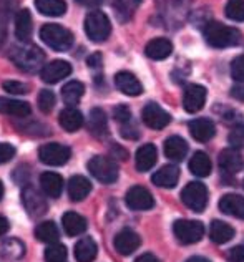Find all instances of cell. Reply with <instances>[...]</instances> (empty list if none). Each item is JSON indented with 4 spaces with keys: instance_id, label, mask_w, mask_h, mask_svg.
Wrapping results in <instances>:
<instances>
[{
    "instance_id": "cell-6",
    "label": "cell",
    "mask_w": 244,
    "mask_h": 262,
    "mask_svg": "<svg viewBox=\"0 0 244 262\" xmlns=\"http://www.w3.org/2000/svg\"><path fill=\"white\" fill-rule=\"evenodd\" d=\"M173 232L181 244H196L205 236V226L199 221L179 219L173 224Z\"/></svg>"
},
{
    "instance_id": "cell-24",
    "label": "cell",
    "mask_w": 244,
    "mask_h": 262,
    "mask_svg": "<svg viewBox=\"0 0 244 262\" xmlns=\"http://www.w3.org/2000/svg\"><path fill=\"white\" fill-rule=\"evenodd\" d=\"M90 192H92V183L85 176H72L68 181V196L72 201L80 203Z\"/></svg>"
},
{
    "instance_id": "cell-17",
    "label": "cell",
    "mask_w": 244,
    "mask_h": 262,
    "mask_svg": "<svg viewBox=\"0 0 244 262\" xmlns=\"http://www.w3.org/2000/svg\"><path fill=\"white\" fill-rule=\"evenodd\" d=\"M156 161H158V151H156L155 144L146 143L141 148H138L136 156H135V164H136V169L139 173L150 171L156 164Z\"/></svg>"
},
{
    "instance_id": "cell-45",
    "label": "cell",
    "mask_w": 244,
    "mask_h": 262,
    "mask_svg": "<svg viewBox=\"0 0 244 262\" xmlns=\"http://www.w3.org/2000/svg\"><path fill=\"white\" fill-rule=\"evenodd\" d=\"M15 156V148L9 143H0V164L9 163Z\"/></svg>"
},
{
    "instance_id": "cell-53",
    "label": "cell",
    "mask_w": 244,
    "mask_h": 262,
    "mask_svg": "<svg viewBox=\"0 0 244 262\" xmlns=\"http://www.w3.org/2000/svg\"><path fill=\"white\" fill-rule=\"evenodd\" d=\"M186 262H209L206 257H201V256H194V257H190Z\"/></svg>"
},
{
    "instance_id": "cell-25",
    "label": "cell",
    "mask_w": 244,
    "mask_h": 262,
    "mask_svg": "<svg viewBox=\"0 0 244 262\" xmlns=\"http://www.w3.org/2000/svg\"><path fill=\"white\" fill-rule=\"evenodd\" d=\"M87 128L95 138H105L108 135V121H107V115H105L103 110L93 108L92 112H90Z\"/></svg>"
},
{
    "instance_id": "cell-18",
    "label": "cell",
    "mask_w": 244,
    "mask_h": 262,
    "mask_svg": "<svg viewBox=\"0 0 244 262\" xmlns=\"http://www.w3.org/2000/svg\"><path fill=\"white\" fill-rule=\"evenodd\" d=\"M115 85L121 93L128 96H138L143 93V86L139 80L130 72H118L115 75Z\"/></svg>"
},
{
    "instance_id": "cell-35",
    "label": "cell",
    "mask_w": 244,
    "mask_h": 262,
    "mask_svg": "<svg viewBox=\"0 0 244 262\" xmlns=\"http://www.w3.org/2000/svg\"><path fill=\"white\" fill-rule=\"evenodd\" d=\"M35 9L42 15L47 17H62L67 12L65 0H35Z\"/></svg>"
},
{
    "instance_id": "cell-14",
    "label": "cell",
    "mask_w": 244,
    "mask_h": 262,
    "mask_svg": "<svg viewBox=\"0 0 244 262\" xmlns=\"http://www.w3.org/2000/svg\"><path fill=\"white\" fill-rule=\"evenodd\" d=\"M141 244V237L131 229H121L113 239V246L121 256H131Z\"/></svg>"
},
{
    "instance_id": "cell-21",
    "label": "cell",
    "mask_w": 244,
    "mask_h": 262,
    "mask_svg": "<svg viewBox=\"0 0 244 262\" xmlns=\"http://www.w3.org/2000/svg\"><path fill=\"white\" fill-rule=\"evenodd\" d=\"M40 188L48 198H60L62 191H64V178L52 171H47V173L40 174Z\"/></svg>"
},
{
    "instance_id": "cell-12",
    "label": "cell",
    "mask_w": 244,
    "mask_h": 262,
    "mask_svg": "<svg viewBox=\"0 0 244 262\" xmlns=\"http://www.w3.org/2000/svg\"><path fill=\"white\" fill-rule=\"evenodd\" d=\"M206 96L208 92L205 86L201 85H188L185 90V95H183V106L188 113H198L199 110H203L205 103H206Z\"/></svg>"
},
{
    "instance_id": "cell-50",
    "label": "cell",
    "mask_w": 244,
    "mask_h": 262,
    "mask_svg": "<svg viewBox=\"0 0 244 262\" xmlns=\"http://www.w3.org/2000/svg\"><path fill=\"white\" fill-rule=\"evenodd\" d=\"M135 262H159V259L156 256H153V254L146 252V254H141L139 257H136Z\"/></svg>"
},
{
    "instance_id": "cell-34",
    "label": "cell",
    "mask_w": 244,
    "mask_h": 262,
    "mask_svg": "<svg viewBox=\"0 0 244 262\" xmlns=\"http://www.w3.org/2000/svg\"><path fill=\"white\" fill-rule=\"evenodd\" d=\"M35 236H37L40 243L55 244V243H58V239H60V231L53 221H44V223H40L35 227Z\"/></svg>"
},
{
    "instance_id": "cell-43",
    "label": "cell",
    "mask_w": 244,
    "mask_h": 262,
    "mask_svg": "<svg viewBox=\"0 0 244 262\" xmlns=\"http://www.w3.org/2000/svg\"><path fill=\"white\" fill-rule=\"evenodd\" d=\"M231 75L236 81H244V55L236 57L231 63Z\"/></svg>"
},
{
    "instance_id": "cell-48",
    "label": "cell",
    "mask_w": 244,
    "mask_h": 262,
    "mask_svg": "<svg viewBox=\"0 0 244 262\" xmlns=\"http://www.w3.org/2000/svg\"><path fill=\"white\" fill-rule=\"evenodd\" d=\"M231 96L234 100H238V101H244V86L242 85L233 86L231 88Z\"/></svg>"
},
{
    "instance_id": "cell-46",
    "label": "cell",
    "mask_w": 244,
    "mask_h": 262,
    "mask_svg": "<svg viewBox=\"0 0 244 262\" xmlns=\"http://www.w3.org/2000/svg\"><path fill=\"white\" fill-rule=\"evenodd\" d=\"M228 262H244V246H236L229 249Z\"/></svg>"
},
{
    "instance_id": "cell-4",
    "label": "cell",
    "mask_w": 244,
    "mask_h": 262,
    "mask_svg": "<svg viewBox=\"0 0 244 262\" xmlns=\"http://www.w3.org/2000/svg\"><path fill=\"white\" fill-rule=\"evenodd\" d=\"M85 33L95 43L105 42L111 33V22L107 17V13H103L100 10L90 12L85 17Z\"/></svg>"
},
{
    "instance_id": "cell-31",
    "label": "cell",
    "mask_w": 244,
    "mask_h": 262,
    "mask_svg": "<svg viewBox=\"0 0 244 262\" xmlns=\"http://www.w3.org/2000/svg\"><path fill=\"white\" fill-rule=\"evenodd\" d=\"M209 237L216 244H226L234 237V227L222 221H213L209 226Z\"/></svg>"
},
{
    "instance_id": "cell-9",
    "label": "cell",
    "mask_w": 244,
    "mask_h": 262,
    "mask_svg": "<svg viewBox=\"0 0 244 262\" xmlns=\"http://www.w3.org/2000/svg\"><path fill=\"white\" fill-rule=\"evenodd\" d=\"M22 203L27 212H29V216L32 217H42L48 209L47 199L44 198V194L30 184H27L22 191Z\"/></svg>"
},
{
    "instance_id": "cell-29",
    "label": "cell",
    "mask_w": 244,
    "mask_h": 262,
    "mask_svg": "<svg viewBox=\"0 0 244 262\" xmlns=\"http://www.w3.org/2000/svg\"><path fill=\"white\" fill-rule=\"evenodd\" d=\"M58 123L68 133H75L76 129H80L83 126V115L76 108L68 106L58 115Z\"/></svg>"
},
{
    "instance_id": "cell-11",
    "label": "cell",
    "mask_w": 244,
    "mask_h": 262,
    "mask_svg": "<svg viewBox=\"0 0 244 262\" xmlns=\"http://www.w3.org/2000/svg\"><path fill=\"white\" fill-rule=\"evenodd\" d=\"M141 120L151 129H163L170 125L171 116L156 103H148V105H145L141 112Z\"/></svg>"
},
{
    "instance_id": "cell-36",
    "label": "cell",
    "mask_w": 244,
    "mask_h": 262,
    "mask_svg": "<svg viewBox=\"0 0 244 262\" xmlns=\"http://www.w3.org/2000/svg\"><path fill=\"white\" fill-rule=\"evenodd\" d=\"M83 93H85V86H83L82 81H68L67 85L62 88V98H64L65 105L68 106H75L76 103L82 100Z\"/></svg>"
},
{
    "instance_id": "cell-27",
    "label": "cell",
    "mask_w": 244,
    "mask_h": 262,
    "mask_svg": "<svg viewBox=\"0 0 244 262\" xmlns=\"http://www.w3.org/2000/svg\"><path fill=\"white\" fill-rule=\"evenodd\" d=\"M0 113L17 116V118H25V116H29L32 113V108L27 101L4 98V96H0Z\"/></svg>"
},
{
    "instance_id": "cell-39",
    "label": "cell",
    "mask_w": 244,
    "mask_h": 262,
    "mask_svg": "<svg viewBox=\"0 0 244 262\" xmlns=\"http://www.w3.org/2000/svg\"><path fill=\"white\" fill-rule=\"evenodd\" d=\"M226 17L234 22H244V0H228Z\"/></svg>"
},
{
    "instance_id": "cell-40",
    "label": "cell",
    "mask_w": 244,
    "mask_h": 262,
    "mask_svg": "<svg viewBox=\"0 0 244 262\" xmlns=\"http://www.w3.org/2000/svg\"><path fill=\"white\" fill-rule=\"evenodd\" d=\"M37 105L42 113H50L53 106H55V95L50 90H40L38 98H37Z\"/></svg>"
},
{
    "instance_id": "cell-1",
    "label": "cell",
    "mask_w": 244,
    "mask_h": 262,
    "mask_svg": "<svg viewBox=\"0 0 244 262\" xmlns=\"http://www.w3.org/2000/svg\"><path fill=\"white\" fill-rule=\"evenodd\" d=\"M9 57L20 70L29 72V73L38 72L45 67V53L35 45L22 43V45L12 47V50L9 52Z\"/></svg>"
},
{
    "instance_id": "cell-32",
    "label": "cell",
    "mask_w": 244,
    "mask_h": 262,
    "mask_svg": "<svg viewBox=\"0 0 244 262\" xmlns=\"http://www.w3.org/2000/svg\"><path fill=\"white\" fill-rule=\"evenodd\" d=\"M190 171L198 178H206L211 174V169H213V164H211V160H209V156L203 151H196V153L193 155V158L190 160Z\"/></svg>"
},
{
    "instance_id": "cell-51",
    "label": "cell",
    "mask_w": 244,
    "mask_h": 262,
    "mask_svg": "<svg viewBox=\"0 0 244 262\" xmlns=\"http://www.w3.org/2000/svg\"><path fill=\"white\" fill-rule=\"evenodd\" d=\"M76 2L85 7H96V5H100L103 0H76Z\"/></svg>"
},
{
    "instance_id": "cell-37",
    "label": "cell",
    "mask_w": 244,
    "mask_h": 262,
    "mask_svg": "<svg viewBox=\"0 0 244 262\" xmlns=\"http://www.w3.org/2000/svg\"><path fill=\"white\" fill-rule=\"evenodd\" d=\"M139 4H141V0H111V7H113L120 22H127L133 17V12Z\"/></svg>"
},
{
    "instance_id": "cell-10",
    "label": "cell",
    "mask_w": 244,
    "mask_h": 262,
    "mask_svg": "<svg viewBox=\"0 0 244 262\" xmlns=\"http://www.w3.org/2000/svg\"><path fill=\"white\" fill-rule=\"evenodd\" d=\"M125 203L133 211H148L155 206V199H153L151 192L143 186H133L125 196Z\"/></svg>"
},
{
    "instance_id": "cell-52",
    "label": "cell",
    "mask_w": 244,
    "mask_h": 262,
    "mask_svg": "<svg viewBox=\"0 0 244 262\" xmlns=\"http://www.w3.org/2000/svg\"><path fill=\"white\" fill-rule=\"evenodd\" d=\"M5 37H7V32H5V22H4L2 18H0V47L4 45Z\"/></svg>"
},
{
    "instance_id": "cell-47",
    "label": "cell",
    "mask_w": 244,
    "mask_h": 262,
    "mask_svg": "<svg viewBox=\"0 0 244 262\" xmlns=\"http://www.w3.org/2000/svg\"><path fill=\"white\" fill-rule=\"evenodd\" d=\"M101 61H103L101 53H100V52H95V53H92V55H90V57L87 58V65L95 70V68H100V67H101Z\"/></svg>"
},
{
    "instance_id": "cell-22",
    "label": "cell",
    "mask_w": 244,
    "mask_h": 262,
    "mask_svg": "<svg viewBox=\"0 0 244 262\" xmlns=\"http://www.w3.org/2000/svg\"><path fill=\"white\" fill-rule=\"evenodd\" d=\"M62 226H64V231L67 232V236L75 237L87 231L88 223L85 217L78 214V212L68 211L64 214V217H62Z\"/></svg>"
},
{
    "instance_id": "cell-33",
    "label": "cell",
    "mask_w": 244,
    "mask_h": 262,
    "mask_svg": "<svg viewBox=\"0 0 244 262\" xmlns=\"http://www.w3.org/2000/svg\"><path fill=\"white\" fill-rule=\"evenodd\" d=\"M165 155L173 161H181L188 155V143L179 136H171L165 141Z\"/></svg>"
},
{
    "instance_id": "cell-23",
    "label": "cell",
    "mask_w": 244,
    "mask_h": 262,
    "mask_svg": "<svg viewBox=\"0 0 244 262\" xmlns=\"http://www.w3.org/2000/svg\"><path fill=\"white\" fill-rule=\"evenodd\" d=\"M219 211L228 216L244 219V198L239 194H225L219 199Z\"/></svg>"
},
{
    "instance_id": "cell-16",
    "label": "cell",
    "mask_w": 244,
    "mask_h": 262,
    "mask_svg": "<svg viewBox=\"0 0 244 262\" xmlns=\"http://www.w3.org/2000/svg\"><path fill=\"white\" fill-rule=\"evenodd\" d=\"M179 179V168L174 166V164H166V166L159 168L155 174H153L151 181L158 188L163 189H173L174 186L178 184Z\"/></svg>"
},
{
    "instance_id": "cell-7",
    "label": "cell",
    "mask_w": 244,
    "mask_h": 262,
    "mask_svg": "<svg viewBox=\"0 0 244 262\" xmlns=\"http://www.w3.org/2000/svg\"><path fill=\"white\" fill-rule=\"evenodd\" d=\"M185 206H188L194 212H203L208 206V188L203 183H188L181 192Z\"/></svg>"
},
{
    "instance_id": "cell-3",
    "label": "cell",
    "mask_w": 244,
    "mask_h": 262,
    "mask_svg": "<svg viewBox=\"0 0 244 262\" xmlns=\"http://www.w3.org/2000/svg\"><path fill=\"white\" fill-rule=\"evenodd\" d=\"M40 38L55 52H67L73 45V33L58 24H45L40 29Z\"/></svg>"
},
{
    "instance_id": "cell-44",
    "label": "cell",
    "mask_w": 244,
    "mask_h": 262,
    "mask_svg": "<svg viewBox=\"0 0 244 262\" xmlns=\"http://www.w3.org/2000/svg\"><path fill=\"white\" fill-rule=\"evenodd\" d=\"M113 116L118 123H121V125H127V123L131 121V112L127 105H118L113 108Z\"/></svg>"
},
{
    "instance_id": "cell-19",
    "label": "cell",
    "mask_w": 244,
    "mask_h": 262,
    "mask_svg": "<svg viewBox=\"0 0 244 262\" xmlns=\"http://www.w3.org/2000/svg\"><path fill=\"white\" fill-rule=\"evenodd\" d=\"M188 128H190L191 136L196 141H199V143L209 141L214 136V133H216L214 123L211 120H208V118H196V120H193V121H190Z\"/></svg>"
},
{
    "instance_id": "cell-28",
    "label": "cell",
    "mask_w": 244,
    "mask_h": 262,
    "mask_svg": "<svg viewBox=\"0 0 244 262\" xmlns=\"http://www.w3.org/2000/svg\"><path fill=\"white\" fill-rule=\"evenodd\" d=\"M0 256L5 260H20L25 256V244L20 239L7 237L0 243Z\"/></svg>"
},
{
    "instance_id": "cell-20",
    "label": "cell",
    "mask_w": 244,
    "mask_h": 262,
    "mask_svg": "<svg viewBox=\"0 0 244 262\" xmlns=\"http://www.w3.org/2000/svg\"><path fill=\"white\" fill-rule=\"evenodd\" d=\"M33 24H32V13L29 9H22L15 15V35L22 43H29L32 38Z\"/></svg>"
},
{
    "instance_id": "cell-5",
    "label": "cell",
    "mask_w": 244,
    "mask_h": 262,
    "mask_svg": "<svg viewBox=\"0 0 244 262\" xmlns=\"http://www.w3.org/2000/svg\"><path fill=\"white\" fill-rule=\"evenodd\" d=\"M88 171L103 184H111L118 179V164L107 156H93L88 161Z\"/></svg>"
},
{
    "instance_id": "cell-8",
    "label": "cell",
    "mask_w": 244,
    "mask_h": 262,
    "mask_svg": "<svg viewBox=\"0 0 244 262\" xmlns=\"http://www.w3.org/2000/svg\"><path fill=\"white\" fill-rule=\"evenodd\" d=\"M72 156V149L60 143H48L38 149V158L48 166H64Z\"/></svg>"
},
{
    "instance_id": "cell-41",
    "label": "cell",
    "mask_w": 244,
    "mask_h": 262,
    "mask_svg": "<svg viewBox=\"0 0 244 262\" xmlns=\"http://www.w3.org/2000/svg\"><path fill=\"white\" fill-rule=\"evenodd\" d=\"M2 88L5 92H9L12 95H27L29 93V85L22 83V81H15V80H9V81H4Z\"/></svg>"
},
{
    "instance_id": "cell-49",
    "label": "cell",
    "mask_w": 244,
    "mask_h": 262,
    "mask_svg": "<svg viewBox=\"0 0 244 262\" xmlns=\"http://www.w3.org/2000/svg\"><path fill=\"white\" fill-rule=\"evenodd\" d=\"M10 229V223H9V219H5L4 216H0V237L5 236L7 232H9Z\"/></svg>"
},
{
    "instance_id": "cell-13",
    "label": "cell",
    "mask_w": 244,
    "mask_h": 262,
    "mask_svg": "<svg viewBox=\"0 0 244 262\" xmlns=\"http://www.w3.org/2000/svg\"><path fill=\"white\" fill-rule=\"evenodd\" d=\"M72 73V65L65 60H53L50 63H47L40 72V77L45 83H58L60 80L67 78Z\"/></svg>"
},
{
    "instance_id": "cell-54",
    "label": "cell",
    "mask_w": 244,
    "mask_h": 262,
    "mask_svg": "<svg viewBox=\"0 0 244 262\" xmlns=\"http://www.w3.org/2000/svg\"><path fill=\"white\" fill-rule=\"evenodd\" d=\"M4 198V184H2V181H0V199Z\"/></svg>"
},
{
    "instance_id": "cell-26",
    "label": "cell",
    "mask_w": 244,
    "mask_h": 262,
    "mask_svg": "<svg viewBox=\"0 0 244 262\" xmlns=\"http://www.w3.org/2000/svg\"><path fill=\"white\" fill-rule=\"evenodd\" d=\"M171 52H173V43L168 38H163V37L151 40L145 48L146 57L151 60H165L170 57Z\"/></svg>"
},
{
    "instance_id": "cell-30",
    "label": "cell",
    "mask_w": 244,
    "mask_h": 262,
    "mask_svg": "<svg viewBox=\"0 0 244 262\" xmlns=\"http://www.w3.org/2000/svg\"><path fill=\"white\" fill-rule=\"evenodd\" d=\"M98 247L92 237H82L75 244V259L76 262H92L96 257Z\"/></svg>"
},
{
    "instance_id": "cell-42",
    "label": "cell",
    "mask_w": 244,
    "mask_h": 262,
    "mask_svg": "<svg viewBox=\"0 0 244 262\" xmlns=\"http://www.w3.org/2000/svg\"><path fill=\"white\" fill-rule=\"evenodd\" d=\"M228 141L231 148H244V125L234 126L228 136Z\"/></svg>"
},
{
    "instance_id": "cell-15",
    "label": "cell",
    "mask_w": 244,
    "mask_h": 262,
    "mask_svg": "<svg viewBox=\"0 0 244 262\" xmlns=\"http://www.w3.org/2000/svg\"><path fill=\"white\" fill-rule=\"evenodd\" d=\"M219 166L228 174L239 173L244 166V160L238 148H226L219 153Z\"/></svg>"
},
{
    "instance_id": "cell-2",
    "label": "cell",
    "mask_w": 244,
    "mask_h": 262,
    "mask_svg": "<svg viewBox=\"0 0 244 262\" xmlns=\"http://www.w3.org/2000/svg\"><path fill=\"white\" fill-rule=\"evenodd\" d=\"M206 42L214 48L234 47L241 42V32L234 27H228L219 22H209L205 27Z\"/></svg>"
},
{
    "instance_id": "cell-38",
    "label": "cell",
    "mask_w": 244,
    "mask_h": 262,
    "mask_svg": "<svg viewBox=\"0 0 244 262\" xmlns=\"http://www.w3.org/2000/svg\"><path fill=\"white\" fill-rule=\"evenodd\" d=\"M44 256H45L47 262H65L68 252H67V247L64 244L55 243V244H48Z\"/></svg>"
}]
</instances>
